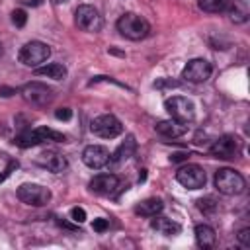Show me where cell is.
Listing matches in <instances>:
<instances>
[{"mask_svg":"<svg viewBox=\"0 0 250 250\" xmlns=\"http://www.w3.org/2000/svg\"><path fill=\"white\" fill-rule=\"evenodd\" d=\"M117 31L125 37V39H131V41H141L145 39L148 33H150V25L145 18L137 16V14H123L119 20H117Z\"/></svg>","mask_w":250,"mask_h":250,"instance_id":"1","label":"cell"},{"mask_svg":"<svg viewBox=\"0 0 250 250\" xmlns=\"http://www.w3.org/2000/svg\"><path fill=\"white\" fill-rule=\"evenodd\" d=\"M215 188L223 195H238L244 191L246 182L240 176V172H236L232 168H221L215 174Z\"/></svg>","mask_w":250,"mask_h":250,"instance_id":"2","label":"cell"},{"mask_svg":"<svg viewBox=\"0 0 250 250\" xmlns=\"http://www.w3.org/2000/svg\"><path fill=\"white\" fill-rule=\"evenodd\" d=\"M45 141H55V143H62L64 141V135L59 133V131H53L49 127H37V129H29V131H23L21 135L16 137V145L21 146V148H29V146H35V145H41Z\"/></svg>","mask_w":250,"mask_h":250,"instance_id":"3","label":"cell"},{"mask_svg":"<svg viewBox=\"0 0 250 250\" xmlns=\"http://www.w3.org/2000/svg\"><path fill=\"white\" fill-rule=\"evenodd\" d=\"M90 131L102 139H115L117 135L123 133V125L121 121L111 115V113H104V115H98L92 119L90 123Z\"/></svg>","mask_w":250,"mask_h":250,"instance_id":"4","label":"cell"},{"mask_svg":"<svg viewBox=\"0 0 250 250\" xmlns=\"http://www.w3.org/2000/svg\"><path fill=\"white\" fill-rule=\"evenodd\" d=\"M18 199L31 207H43L51 201V191L39 184H21L18 188Z\"/></svg>","mask_w":250,"mask_h":250,"instance_id":"5","label":"cell"},{"mask_svg":"<svg viewBox=\"0 0 250 250\" xmlns=\"http://www.w3.org/2000/svg\"><path fill=\"white\" fill-rule=\"evenodd\" d=\"M51 55V49L43 41H29L20 49V62L25 66H39Z\"/></svg>","mask_w":250,"mask_h":250,"instance_id":"6","label":"cell"},{"mask_svg":"<svg viewBox=\"0 0 250 250\" xmlns=\"http://www.w3.org/2000/svg\"><path fill=\"white\" fill-rule=\"evenodd\" d=\"M164 107H166V111L170 113L172 119H176L180 123H186V125L189 121H193V117H195L193 104L188 98H184V96H172V98H168L164 102Z\"/></svg>","mask_w":250,"mask_h":250,"instance_id":"7","label":"cell"},{"mask_svg":"<svg viewBox=\"0 0 250 250\" xmlns=\"http://www.w3.org/2000/svg\"><path fill=\"white\" fill-rule=\"evenodd\" d=\"M176 180L186 189H199L205 186V170L199 164H184L178 168Z\"/></svg>","mask_w":250,"mask_h":250,"instance_id":"8","label":"cell"},{"mask_svg":"<svg viewBox=\"0 0 250 250\" xmlns=\"http://www.w3.org/2000/svg\"><path fill=\"white\" fill-rule=\"evenodd\" d=\"M74 21L76 25L82 29V31H90V33H96L102 29V16L100 12L94 8V6H88V4H82L76 8L74 12Z\"/></svg>","mask_w":250,"mask_h":250,"instance_id":"9","label":"cell"},{"mask_svg":"<svg viewBox=\"0 0 250 250\" xmlns=\"http://www.w3.org/2000/svg\"><path fill=\"white\" fill-rule=\"evenodd\" d=\"M20 94H21V98L27 104L37 105V107H43V105H47L53 100V90L47 84H41V82H29V84H25L20 90Z\"/></svg>","mask_w":250,"mask_h":250,"instance_id":"10","label":"cell"},{"mask_svg":"<svg viewBox=\"0 0 250 250\" xmlns=\"http://www.w3.org/2000/svg\"><path fill=\"white\" fill-rule=\"evenodd\" d=\"M213 72V66L209 61L205 59H191L184 70H182V78L188 80V82H193V84H199V82H205Z\"/></svg>","mask_w":250,"mask_h":250,"instance_id":"11","label":"cell"},{"mask_svg":"<svg viewBox=\"0 0 250 250\" xmlns=\"http://www.w3.org/2000/svg\"><path fill=\"white\" fill-rule=\"evenodd\" d=\"M209 152L217 158H234L240 152V141L232 135H223L211 145Z\"/></svg>","mask_w":250,"mask_h":250,"instance_id":"12","label":"cell"},{"mask_svg":"<svg viewBox=\"0 0 250 250\" xmlns=\"http://www.w3.org/2000/svg\"><path fill=\"white\" fill-rule=\"evenodd\" d=\"M82 162L92 170L104 168L109 162V150L102 145H90L82 150Z\"/></svg>","mask_w":250,"mask_h":250,"instance_id":"13","label":"cell"},{"mask_svg":"<svg viewBox=\"0 0 250 250\" xmlns=\"http://www.w3.org/2000/svg\"><path fill=\"white\" fill-rule=\"evenodd\" d=\"M119 188V178L115 174H98L90 180V191L98 195H111Z\"/></svg>","mask_w":250,"mask_h":250,"instance_id":"14","label":"cell"},{"mask_svg":"<svg viewBox=\"0 0 250 250\" xmlns=\"http://www.w3.org/2000/svg\"><path fill=\"white\" fill-rule=\"evenodd\" d=\"M37 164L43 166V168H47L49 172H55V174H61V172H64L68 168L66 158L61 152H57V150H45V152H41L37 156Z\"/></svg>","mask_w":250,"mask_h":250,"instance_id":"15","label":"cell"},{"mask_svg":"<svg viewBox=\"0 0 250 250\" xmlns=\"http://www.w3.org/2000/svg\"><path fill=\"white\" fill-rule=\"evenodd\" d=\"M135 148H137V143H135V137L133 135H129L127 139H125V143H121L119 146H117V150L113 152V154H109V166H119L123 160H129L133 154H135Z\"/></svg>","mask_w":250,"mask_h":250,"instance_id":"16","label":"cell"},{"mask_svg":"<svg viewBox=\"0 0 250 250\" xmlns=\"http://www.w3.org/2000/svg\"><path fill=\"white\" fill-rule=\"evenodd\" d=\"M154 129H156L158 135H162L166 139H176V137H182L188 131V125L180 123L176 119H168V121H158Z\"/></svg>","mask_w":250,"mask_h":250,"instance_id":"17","label":"cell"},{"mask_svg":"<svg viewBox=\"0 0 250 250\" xmlns=\"http://www.w3.org/2000/svg\"><path fill=\"white\" fill-rule=\"evenodd\" d=\"M150 229L156 230L158 234H164V236H174V234H178L182 230V227L176 221L168 219V217H156V219H152L150 221Z\"/></svg>","mask_w":250,"mask_h":250,"instance_id":"18","label":"cell"},{"mask_svg":"<svg viewBox=\"0 0 250 250\" xmlns=\"http://www.w3.org/2000/svg\"><path fill=\"white\" fill-rule=\"evenodd\" d=\"M162 209H164V203H162L158 197H148V199L141 201V203L135 207V213L141 215V217H156Z\"/></svg>","mask_w":250,"mask_h":250,"instance_id":"19","label":"cell"},{"mask_svg":"<svg viewBox=\"0 0 250 250\" xmlns=\"http://www.w3.org/2000/svg\"><path fill=\"white\" fill-rule=\"evenodd\" d=\"M195 240L201 248H211L215 246V240H217V234H215V229L209 227V225H197L195 227Z\"/></svg>","mask_w":250,"mask_h":250,"instance_id":"20","label":"cell"},{"mask_svg":"<svg viewBox=\"0 0 250 250\" xmlns=\"http://www.w3.org/2000/svg\"><path fill=\"white\" fill-rule=\"evenodd\" d=\"M35 74L37 76H47L53 80H62L66 78V68L61 62H49L45 66H35Z\"/></svg>","mask_w":250,"mask_h":250,"instance_id":"21","label":"cell"},{"mask_svg":"<svg viewBox=\"0 0 250 250\" xmlns=\"http://www.w3.org/2000/svg\"><path fill=\"white\" fill-rule=\"evenodd\" d=\"M199 8L203 12H209V14L225 12L229 8V0H199Z\"/></svg>","mask_w":250,"mask_h":250,"instance_id":"22","label":"cell"},{"mask_svg":"<svg viewBox=\"0 0 250 250\" xmlns=\"http://www.w3.org/2000/svg\"><path fill=\"white\" fill-rule=\"evenodd\" d=\"M197 207H199V211H203L205 215H211V213L217 211V201H215L213 197H203V199L197 201Z\"/></svg>","mask_w":250,"mask_h":250,"instance_id":"23","label":"cell"},{"mask_svg":"<svg viewBox=\"0 0 250 250\" xmlns=\"http://www.w3.org/2000/svg\"><path fill=\"white\" fill-rule=\"evenodd\" d=\"M25 21H27L25 10H14V12H12V23H14L16 27H23Z\"/></svg>","mask_w":250,"mask_h":250,"instance_id":"24","label":"cell"},{"mask_svg":"<svg viewBox=\"0 0 250 250\" xmlns=\"http://www.w3.org/2000/svg\"><path fill=\"white\" fill-rule=\"evenodd\" d=\"M70 219H72L74 223H84V221H86V211H84L82 207H72V209H70Z\"/></svg>","mask_w":250,"mask_h":250,"instance_id":"25","label":"cell"},{"mask_svg":"<svg viewBox=\"0 0 250 250\" xmlns=\"http://www.w3.org/2000/svg\"><path fill=\"white\" fill-rule=\"evenodd\" d=\"M55 117H57L59 121H68V119L72 117V109H70V107H59V109L55 111Z\"/></svg>","mask_w":250,"mask_h":250,"instance_id":"26","label":"cell"},{"mask_svg":"<svg viewBox=\"0 0 250 250\" xmlns=\"http://www.w3.org/2000/svg\"><path fill=\"white\" fill-rule=\"evenodd\" d=\"M107 219H94V223H92V229L96 230V232H104L105 229H107Z\"/></svg>","mask_w":250,"mask_h":250,"instance_id":"27","label":"cell"},{"mask_svg":"<svg viewBox=\"0 0 250 250\" xmlns=\"http://www.w3.org/2000/svg\"><path fill=\"white\" fill-rule=\"evenodd\" d=\"M236 236H238V242L242 246H250V229H242Z\"/></svg>","mask_w":250,"mask_h":250,"instance_id":"28","label":"cell"},{"mask_svg":"<svg viewBox=\"0 0 250 250\" xmlns=\"http://www.w3.org/2000/svg\"><path fill=\"white\" fill-rule=\"evenodd\" d=\"M0 92H2V96H10V92H14V90H10V88H2Z\"/></svg>","mask_w":250,"mask_h":250,"instance_id":"29","label":"cell"},{"mask_svg":"<svg viewBox=\"0 0 250 250\" xmlns=\"http://www.w3.org/2000/svg\"><path fill=\"white\" fill-rule=\"evenodd\" d=\"M55 4H62V2H68V0H53Z\"/></svg>","mask_w":250,"mask_h":250,"instance_id":"30","label":"cell"},{"mask_svg":"<svg viewBox=\"0 0 250 250\" xmlns=\"http://www.w3.org/2000/svg\"><path fill=\"white\" fill-rule=\"evenodd\" d=\"M0 180H2V176H0Z\"/></svg>","mask_w":250,"mask_h":250,"instance_id":"31","label":"cell"}]
</instances>
